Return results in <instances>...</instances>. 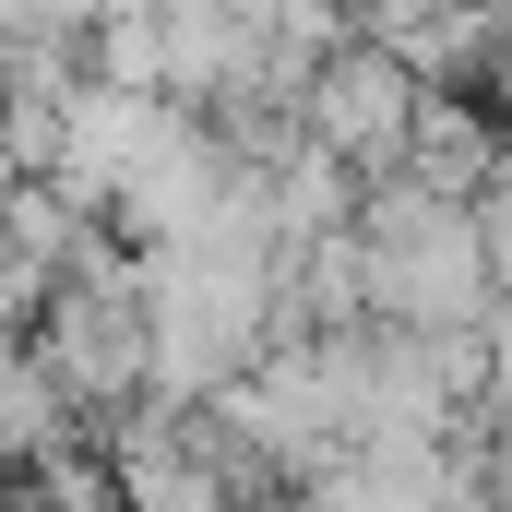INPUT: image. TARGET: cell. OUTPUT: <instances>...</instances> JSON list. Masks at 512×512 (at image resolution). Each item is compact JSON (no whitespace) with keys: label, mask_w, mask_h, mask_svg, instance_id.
<instances>
[{"label":"cell","mask_w":512,"mask_h":512,"mask_svg":"<svg viewBox=\"0 0 512 512\" xmlns=\"http://www.w3.org/2000/svg\"><path fill=\"white\" fill-rule=\"evenodd\" d=\"M417 96H429V72L382 48V36H346L322 72H310V143H334V155H358V167H393L405 155V131H417Z\"/></svg>","instance_id":"obj_1"},{"label":"cell","mask_w":512,"mask_h":512,"mask_svg":"<svg viewBox=\"0 0 512 512\" xmlns=\"http://www.w3.org/2000/svg\"><path fill=\"white\" fill-rule=\"evenodd\" d=\"M489 108L512 120V0H501V60H489Z\"/></svg>","instance_id":"obj_2"}]
</instances>
